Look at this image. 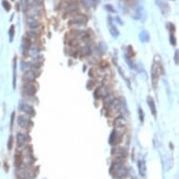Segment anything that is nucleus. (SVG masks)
<instances>
[{
	"mask_svg": "<svg viewBox=\"0 0 179 179\" xmlns=\"http://www.w3.org/2000/svg\"><path fill=\"white\" fill-rule=\"evenodd\" d=\"M126 62H127V64H128V66H130L131 69H136V67H135L134 63H133V62L130 59V58H128L127 56H126Z\"/></svg>",
	"mask_w": 179,
	"mask_h": 179,
	"instance_id": "c85d7f7f",
	"label": "nucleus"
},
{
	"mask_svg": "<svg viewBox=\"0 0 179 179\" xmlns=\"http://www.w3.org/2000/svg\"><path fill=\"white\" fill-rule=\"evenodd\" d=\"M26 35L28 36V38H34V39H37L39 37V34L37 33L36 31L34 30H30V31H27Z\"/></svg>",
	"mask_w": 179,
	"mask_h": 179,
	"instance_id": "393cba45",
	"label": "nucleus"
},
{
	"mask_svg": "<svg viewBox=\"0 0 179 179\" xmlns=\"http://www.w3.org/2000/svg\"><path fill=\"white\" fill-rule=\"evenodd\" d=\"M170 42H171V44L173 45V46H176V38H174V36L173 34H171V36H170Z\"/></svg>",
	"mask_w": 179,
	"mask_h": 179,
	"instance_id": "7c9ffc66",
	"label": "nucleus"
},
{
	"mask_svg": "<svg viewBox=\"0 0 179 179\" xmlns=\"http://www.w3.org/2000/svg\"><path fill=\"white\" fill-rule=\"evenodd\" d=\"M111 173L116 178H123L128 174V169L121 163V161H115L111 167Z\"/></svg>",
	"mask_w": 179,
	"mask_h": 179,
	"instance_id": "f257e3e1",
	"label": "nucleus"
},
{
	"mask_svg": "<svg viewBox=\"0 0 179 179\" xmlns=\"http://www.w3.org/2000/svg\"><path fill=\"white\" fill-rule=\"evenodd\" d=\"M115 20L117 21L119 24H123V21H122V20H120V19H119V17H116V18H115Z\"/></svg>",
	"mask_w": 179,
	"mask_h": 179,
	"instance_id": "f704fd0d",
	"label": "nucleus"
},
{
	"mask_svg": "<svg viewBox=\"0 0 179 179\" xmlns=\"http://www.w3.org/2000/svg\"><path fill=\"white\" fill-rule=\"evenodd\" d=\"M12 145H13V136L10 135L9 139V143H8V147H9L10 150L12 148Z\"/></svg>",
	"mask_w": 179,
	"mask_h": 179,
	"instance_id": "c756f323",
	"label": "nucleus"
},
{
	"mask_svg": "<svg viewBox=\"0 0 179 179\" xmlns=\"http://www.w3.org/2000/svg\"><path fill=\"white\" fill-rule=\"evenodd\" d=\"M78 4L75 2H72V3H69L68 6L66 7V11H65V14H73L75 13L76 11H78Z\"/></svg>",
	"mask_w": 179,
	"mask_h": 179,
	"instance_id": "f8f14e48",
	"label": "nucleus"
},
{
	"mask_svg": "<svg viewBox=\"0 0 179 179\" xmlns=\"http://www.w3.org/2000/svg\"><path fill=\"white\" fill-rule=\"evenodd\" d=\"M142 16H143V8L137 7L134 10V13H133V15H132V18L135 19V20H139L142 18Z\"/></svg>",
	"mask_w": 179,
	"mask_h": 179,
	"instance_id": "6ab92c4d",
	"label": "nucleus"
},
{
	"mask_svg": "<svg viewBox=\"0 0 179 179\" xmlns=\"http://www.w3.org/2000/svg\"><path fill=\"white\" fill-rule=\"evenodd\" d=\"M38 76H39L38 73L31 69V70H29V71L26 72V74L24 75V81H26L27 83H32L36 80V78Z\"/></svg>",
	"mask_w": 179,
	"mask_h": 179,
	"instance_id": "1a4fd4ad",
	"label": "nucleus"
},
{
	"mask_svg": "<svg viewBox=\"0 0 179 179\" xmlns=\"http://www.w3.org/2000/svg\"><path fill=\"white\" fill-rule=\"evenodd\" d=\"M23 42H24V49L27 51V50L31 47V40L29 38H24L23 39Z\"/></svg>",
	"mask_w": 179,
	"mask_h": 179,
	"instance_id": "4be33fe9",
	"label": "nucleus"
},
{
	"mask_svg": "<svg viewBox=\"0 0 179 179\" xmlns=\"http://www.w3.org/2000/svg\"><path fill=\"white\" fill-rule=\"evenodd\" d=\"M13 121H14V113L11 114V127H12V124H13Z\"/></svg>",
	"mask_w": 179,
	"mask_h": 179,
	"instance_id": "e433bc0d",
	"label": "nucleus"
},
{
	"mask_svg": "<svg viewBox=\"0 0 179 179\" xmlns=\"http://www.w3.org/2000/svg\"><path fill=\"white\" fill-rule=\"evenodd\" d=\"M81 3L84 6V8H85L87 10H90L91 8H93L96 5L93 0H81Z\"/></svg>",
	"mask_w": 179,
	"mask_h": 179,
	"instance_id": "aec40b11",
	"label": "nucleus"
},
{
	"mask_svg": "<svg viewBox=\"0 0 179 179\" xmlns=\"http://www.w3.org/2000/svg\"><path fill=\"white\" fill-rule=\"evenodd\" d=\"M147 103L149 105V108H150V110H151V113L156 117L157 116V108H156V105H155V101H154V99L151 97L147 98Z\"/></svg>",
	"mask_w": 179,
	"mask_h": 179,
	"instance_id": "f3484780",
	"label": "nucleus"
},
{
	"mask_svg": "<svg viewBox=\"0 0 179 179\" xmlns=\"http://www.w3.org/2000/svg\"><path fill=\"white\" fill-rule=\"evenodd\" d=\"M2 5H3V8L5 9L7 11H9L10 10V4L7 1V0H4V1L2 2Z\"/></svg>",
	"mask_w": 179,
	"mask_h": 179,
	"instance_id": "cd10ccee",
	"label": "nucleus"
},
{
	"mask_svg": "<svg viewBox=\"0 0 179 179\" xmlns=\"http://www.w3.org/2000/svg\"><path fill=\"white\" fill-rule=\"evenodd\" d=\"M93 1L95 2V4H96V5H97L98 3H99V2H101V1H99V0H93Z\"/></svg>",
	"mask_w": 179,
	"mask_h": 179,
	"instance_id": "4c0bfd02",
	"label": "nucleus"
},
{
	"mask_svg": "<svg viewBox=\"0 0 179 179\" xmlns=\"http://www.w3.org/2000/svg\"><path fill=\"white\" fill-rule=\"evenodd\" d=\"M17 123L19 126L23 128H26L29 127V125H30V121L23 115H20L17 117Z\"/></svg>",
	"mask_w": 179,
	"mask_h": 179,
	"instance_id": "ddd939ff",
	"label": "nucleus"
},
{
	"mask_svg": "<svg viewBox=\"0 0 179 179\" xmlns=\"http://www.w3.org/2000/svg\"><path fill=\"white\" fill-rule=\"evenodd\" d=\"M122 138V135H120L119 133L117 132L116 130H114L111 133V136H110V139H109V143L112 145H115L119 144L120 140Z\"/></svg>",
	"mask_w": 179,
	"mask_h": 179,
	"instance_id": "423d86ee",
	"label": "nucleus"
},
{
	"mask_svg": "<svg viewBox=\"0 0 179 179\" xmlns=\"http://www.w3.org/2000/svg\"><path fill=\"white\" fill-rule=\"evenodd\" d=\"M13 88L15 89L16 87V57L14 58V61H13Z\"/></svg>",
	"mask_w": 179,
	"mask_h": 179,
	"instance_id": "5701e85b",
	"label": "nucleus"
},
{
	"mask_svg": "<svg viewBox=\"0 0 179 179\" xmlns=\"http://www.w3.org/2000/svg\"><path fill=\"white\" fill-rule=\"evenodd\" d=\"M23 161V157L20 155H15V166L16 167H20L21 164H22Z\"/></svg>",
	"mask_w": 179,
	"mask_h": 179,
	"instance_id": "b1692460",
	"label": "nucleus"
},
{
	"mask_svg": "<svg viewBox=\"0 0 179 179\" xmlns=\"http://www.w3.org/2000/svg\"><path fill=\"white\" fill-rule=\"evenodd\" d=\"M115 99V97L114 95H108V96H106L105 98H104V105L105 106H111L112 105V103L114 102V101Z\"/></svg>",
	"mask_w": 179,
	"mask_h": 179,
	"instance_id": "412c9836",
	"label": "nucleus"
},
{
	"mask_svg": "<svg viewBox=\"0 0 179 179\" xmlns=\"http://www.w3.org/2000/svg\"><path fill=\"white\" fill-rule=\"evenodd\" d=\"M20 110L24 112V113H26L29 115H35V110H34V108H33L32 106H30L29 104H26V103H21L20 104Z\"/></svg>",
	"mask_w": 179,
	"mask_h": 179,
	"instance_id": "6e6552de",
	"label": "nucleus"
},
{
	"mask_svg": "<svg viewBox=\"0 0 179 179\" xmlns=\"http://www.w3.org/2000/svg\"><path fill=\"white\" fill-rule=\"evenodd\" d=\"M109 95V88L105 85H101L99 86V88H97V90L95 91L94 96L96 99H101V98H105L106 96Z\"/></svg>",
	"mask_w": 179,
	"mask_h": 179,
	"instance_id": "20e7f679",
	"label": "nucleus"
},
{
	"mask_svg": "<svg viewBox=\"0 0 179 179\" xmlns=\"http://www.w3.org/2000/svg\"></svg>",
	"mask_w": 179,
	"mask_h": 179,
	"instance_id": "58836bf2",
	"label": "nucleus"
},
{
	"mask_svg": "<svg viewBox=\"0 0 179 179\" xmlns=\"http://www.w3.org/2000/svg\"><path fill=\"white\" fill-rule=\"evenodd\" d=\"M87 21H88V18L85 15L79 14L76 15L75 17L70 19L69 21V26H73V24H79V26H81V24H85L87 23Z\"/></svg>",
	"mask_w": 179,
	"mask_h": 179,
	"instance_id": "f03ea898",
	"label": "nucleus"
},
{
	"mask_svg": "<svg viewBox=\"0 0 179 179\" xmlns=\"http://www.w3.org/2000/svg\"><path fill=\"white\" fill-rule=\"evenodd\" d=\"M112 154L117 157H125L127 156V151L123 147H114L112 150Z\"/></svg>",
	"mask_w": 179,
	"mask_h": 179,
	"instance_id": "9b49d317",
	"label": "nucleus"
},
{
	"mask_svg": "<svg viewBox=\"0 0 179 179\" xmlns=\"http://www.w3.org/2000/svg\"><path fill=\"white\" fill-rule=\"evenodd\" d=\"M139 38L142 42H147V41H149V40H150V36H149L147 31L143 30L139 34Z\"/></svg>",
	"mask_w": 179,
	"mask_h": 179,
	"instance_id": "a211bd4d",
	"label": "nucleus"
},
{
	"mask_svg": "<svg viewBox=\"0 0 179 179\" xmlns=\"http://www.w3.org/2000/svg\"><path fill=\"white\" fill-rule=\"evenodd\" d=\"M108 26H109V30H110V33L111 35L114 37V38H117L119 36V31L117 30V28L114 26V24H112V21H111V18L109 17V23H108Z\"/></svg>",
	"mask_w": 179,
	"mask_h": 179,
	"instance_id": "2eb2a0df",
	"label": "nucleus"
},
{
	"mask_svg": "<svg viewBox=\"0 0 179 179\" xmlns=\"http://www.w3.org/2000/svg\"><path fill=\"white\" fill-rule=\"evenodd\" d=\"M114 126L115 128H125L127 126V120L123 116H118L114 121Z\"/></svg>",
	"mask_w": 179,
	"mask_h": 179,
	"instance_id": "4468645a",
	"label": "nucleus"
},
{
	"mask_svg": "<svg viewBox=\"0 0 179 179\" xmlns=\"http://www.w3.org/2000/svg\"><path fill=\"white\" fill-rule=\"evenodd\" d=\"M170 29H171V31H173L174 32V26H173V24H170Z\"/></svg>",
	"mask_w": 179,
	"mask_h": 179,
	"instance_id": "c9c22d12",
	"label": "nucleus"
},
{
	"mask_svg": "<svg viewBox=\"0 0 179 179\" xmlns=\"http://www.w3.org/2000/svg\"><path fill=\"white\" fill-rule=\"evenodd\" d=\"M23 89H24V92L28 96H34L37 92L36 86L33 84H31V83H26V84H24Z\"/></svg>",
	"mask_w": 179,
	"mask_h": 179,
	"instance_id": "0eeeda50",
	"label": "nucleus"
},
{
	"mask_svg": "<svg viewBox=\"0 0 179 179\" xmlns=\"http://www.w3.org/2000/svg\"><path fill=\"white\" fill-rule=\"evenodd\" d=\"M160 69V68L159 63L157 62V60H155L152 65V68H151V75H152L154 86H156V82H157V79H159V76H160V71H159Z\"/></svg>",
	"mask_w": 179,
	"mask_h": 179,
	"instance_id": "7ed1b4c3",
	"label": "nucleus"
},
{
	"mask_svg": "<svg viewBox=\"0 0 179 179\" xmlns=\"http://www.w3.org/2000/svg\"><path fill=\"white\" fill-rule=\"evenodd\" d=\"M17 177L18 179H28L33 177L32 176V172L30 170L24 169V170H20L17 173Z\"/></svg>",
	"mask_w": 179,
	"mask_h": 179,
	"instance_id": "9d476101",
	"label": "nucleus"
},
{
	"mask_svg": "<svg viewBox=\"0 0 179 179\" xmlns=\"http://www.w3.org/2000/svg\"><path fill=\"white\" fill-rule=\"evenodd\" d=\"M139 116H140V120H141V122H144V112H143V110L141 109V108H139Z\"/></svg>",
	"mask_w": 179,
	"mask_h": 179,
	"instance_id": "2f4dec72",
	"label": "nucleus"
},
{
	"mask_svg": "<svg viewBox=\"0 0 179 179\" xmlns=\"http://www.w3.org/2000/svg\"><path fill=\"white\" fill-rule=\"evenodd\" d=\"M27 142V136L24 133H18L17 134V144L18 146H24Z\"/></svg>",
	"mask_w": 179,
	"mask_h": 179,
	"instance_id": "dca6fc26",
	"label": "nucleus"
},
{
	"mask_svg": "<svg viewBox=\"0 0 179 179\" xmlns=\"http://www.w3.org/2000/svg\"><path fill=\"white\" fill-rule=\"evenodd\" d=\"M104 8H105V10L107 11L111 12V13H115V12H116V10L114 9V7L112 6V5H110V4H107V5L104 6Z\"/></svg>",
	"mask_w": 179,
	"mask_h": 179,
	"instance_id": "bb28decb",
	"label": "nucleus"
},
{
	"mask_svg": "<svg viewBox=\"0 0 179 179\" xmlns=\"http://www.w3.org/2000/svg\"><path fill=\"white\" fill-rule=\"evenodd\" d=\"M15 27L14 26H11L10 28V30H9V35H10V40L12 41L13 40V38H14V33H15Z\"/></svg>",
	"mask_w": 179,
	"mask_h": 179,
	"instance_id": "a878e982",
	"label": "nucleus"
},
{
	"mask_svg": "<svg viewBox=\"0 0 179 179\" xmlns=\"http://www.w3.org/2000/svg\"><path fill=\"white\" fill-rule=\"evenodd\" d=\"M85 55H90V53H91V50L89 47H86L85 49Z\"/></svg>",
	"mask_w": 179,
	"mask_h": 179,
	"instance_id": "72a5a7b5",
	"label": "nucleus"
},
{
	"mask_svg": "<svg viewBox=\"0 0 179 179\" xmlns=\"http://www.w3.org/2000/svg\"><path fill=\"white\" fill-rule=\"evenodd\" d=\"M179 52L178 50H176V53H174V62H176V64L177 65L178 64V60H179Z\"/></svg>",
	"mask_w": 179,
	"mask_h": 179,
	"instance_id": "473e14b6",
	"label": "nucleus"
},
{
	"mask_svg": "<svg viewBox=\"0 0 179 179\" xmlns=\"http://www.w3.org/2000/svg\"><path fill=\"white\" fill-rule=\"evenodd\" d=\"M156 3H157V5L159 6L162 14L163 15H168L169 14L170 7H169L168 4L166 3V1H164V0H156Z\"/></svg>",
	"mask_w": 179,
	"mask_h": 179,
	"instance_id": "39448f33",
	"label": "nucleus"
}]
</instances>
